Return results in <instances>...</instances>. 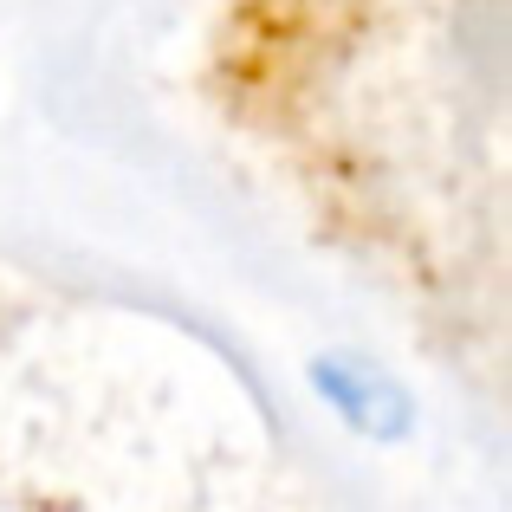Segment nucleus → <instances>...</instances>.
Masks as SVG:
<instances>
[{
  "mask_svg": "<svg viewBox=\"0 0 512 512\" xmlns=\"http://www.w3.org/2000/svg\"><path fill=\"white\" fill-rule=\"evenodd\" d=\"M312 383H318V396L338 409V422L357 428V435H370V441H402L415 428L409 389L370 357H318Z\"/></svg>",
  "mask_w": 512,
  "mask_h": 512,
  "instance_id": "1",
  "label": "nucleus"
}]
</instances>
